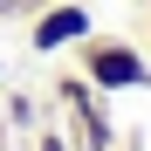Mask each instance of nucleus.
<instances>
[{"label": "nucleus", "instance_id": "f257e3e1", "mask_svg": "<svg viewBox=\"0 0 151 151\" xmlns=\"http://www.w3.org/2000/svg\"><path fill=\"white\" fill-rule=\"evenodd\" d=\"M76 62H83V76H89L103 96H117V89H151V55H144L137 41H124V35H96V28H89L83 41H76Z\"/></svg>", "mask_w": 151, "mask_h": 151}, {"label": "nucleus", "instance_id": "f03ea898", "mask_svg": "<svg viewBox=\"0 0 151 151\" xmlns=\"http://www.w3.org/2000/svg\"><path fill=\"white\" fill-rule=\"evenodd\" d=\"M83 35H89V7H83V0H55V7L35 14L28 48H35V55H62V48H76Z\"/></svg>", "mask_w": 151, "mask_h": 151}, {"label": "nucleus", "instance_id": "7ed1b4c3", "mask_svg": "<svg viewBox=\"0 0 151 151\" xmlns=\"http://www.w3.org/2000/svg\"><path fill=\"white\" fill-rule=\"evenodd\" d=\"M69 144L76 151H117L124 144L117 124H110V110H103V89H89L83 103H69Z\"/></svg>", "mask_w": 151, "mask_h": 151}, {"label": "nucleus", "instance_id": "20e7f679", "mask_svg": "<svg viewBox=\"0 0 151 151\" xmlns=\"http://www.w3.org/2000/svg\"><path fill=\"white\" fill-rule=\"evenodd\" d=\"M0 117H7V124H14V131H28V137L41 131V103H35V96H28V89H14V96H0Z\"/></svg>", "mask_w": 151, "mask_h": 151}, {"label": "nucleus", "instance_id": "39448f33", "mask_svg": "<svg viewBox=\"0 0 151 151\" xmlns=\"http://www.w3.org/2000/svg\"><path fill=\"white\" fill-rule=\"evenodd\" d=\"M28 144H35V151H76V144H69V131H48V124H41Z\"/></svg>", "mask_w": 151, "mask_h": 151}, {"label": "nucleus", "instance_id": "423d86ee", "mask_svg": "<svg viewBox=\"0 0 151 151\" xmlns=\"http://www.w3.org/2000/svg\"><path fill=\"white\" fill-rule=\"evenodd\" d=\"M117 151H137V144H117Z\"/></svg>", "mask_w": 151, "mask_h": 151}, {"label": "nucleus", "instance_id": "0eeeda50", "mask_svg": "<svg viewBox=\"0 0 151 151\" xmlns=\"http://www.w3.org/2000/svg\"><path fill=\"white\" fill-rule=\"evenodd\" d=\"M144 48H151V28H144Z\"/></svg>", "mask_w": 151, "mask_h": 151}]
</instances>
